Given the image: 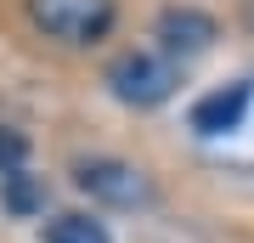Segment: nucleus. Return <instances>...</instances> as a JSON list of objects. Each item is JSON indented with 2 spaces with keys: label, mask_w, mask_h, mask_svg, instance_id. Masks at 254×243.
Returning a JSON list of instances; mask_svg holds the SVG:
<instances>
[{
  "label": "nucleus",
  "mask_w": 254,
  "mask_h": 243,
  "mask_svg": "<svg viewBox=\"0 0 254 243\" xmlns=\"http://www.w3.org/2000/svg\"><path fill=\"white\" fill-rule=\"evenodd\" d=\"M175 85H181V63L164 51H125L108 63V90L125 108H158L175 96Z\"/></svg>",
  "instance_id": "nucleus-1"
},
{
  "label": "nucleus",
  "mask_w": 254,
  "mask_h": 243,
  "mask_svg": "<svg viewBox=\"0 0 254 243\" xmlns=\"http://www.w3.org/2000/svg\"><path fill=\"white\" fill-rule=\"evenodd\" d=\"M28 17L63 45H91L113 28L119 6L113 0H28Z\"/></svg>",
  "instance_id": "nucleus-2"
},
{
  "label": "nucleus",
  "mask_w": 254,
  "mask_h": 243,
  "mask_svg": "<svg viewBox=\"0 0 254 243\" xmlns=\"http://www.w3.org/2000/svg\"><path fill=\"white\" fill-rule=\"evenodd\" d=\"M73 181H79L96 204H113V209H136V204L153 198V181H147L136 164H125V159H85L79 170H73Z\"/></svg>",
  "instance_id": "nucleus-3"
},
{
  "label": "nucleus",
  "mask_w": 254,
  "mask_h": 243,
  "mask_svg": "<svg viewBox=\"0 0 254 243\" xmlns=\"http://www.w3.org/2000/svg\"><path fill=\"white\" fill-rule=\"evenodd\" d=\"M153 34H158L164 57L187 63V57H198V51H209V45L220 40V23L209 17V11H198V6H164L158 23H153Z\"/></svg>",
  "instance_id": "nucleus-4"
},
{
  "label": "nucleus",
  "mask_w": 254,
  "mask_h": 243,
  "mask_svg": "<svg viewBox=\"0 0 254 243\" xmlns=\"http://www.w3.org/2000/svg\"><path fill=\"white\" fill-rule=\"evenodd\" d=\"M249 96H254V85L249 80H237L226 90H209L203 102H192V130L198 136H226L243 125V113H249Z\"/></svg>",
  "instance_id": "nucleus-5"
},
{
  "label": "nucleus",
  "mask_w": 254,
  "mask_h": 243,
  "mask_svg": "<svg viewBox=\"0 0 254 243\" xmlns=\"http://www.w3.org/2000/svg\"><path fill=\"white\" fill-rule=\"evenodd\" d=\"M0 198H6L11 215H34V209L46 204V187H40L28 170H17V175H0Z\"/></svg>",
  "instance_id": "nucleus-6"
},
{
  "label": "nucleus",
  "mask_w": 254,
  "mask_h": 243,
  "mask_svg": "<svg viewBox=\"0 0 254 243\" xmlns=\"http://www.w3.org/2000/svg\"><path fill=\"white\" fill-rule=\"evenodd\" d=\"M46 243H113V238H108V226L91 221V215H57L46 226Z\"/></svg>",
  "instance_id": "nucleus-7"
},
{
  "label": "nucleus",
  "mask_w": 254,
  "mask_h": 243,
  "mask_svg": "<svg viewBox=\"0 0 254 243\" xmlns=\"http://www.w3.org/2000/svg\"><path fill=\"white\" fill-rule=\"evenodd\" d=\"M23 164H28V136L11 130V125H0V175H17Z\"/></svg>",
  "instance_id": "nucleus-8"
}]
</instances>
